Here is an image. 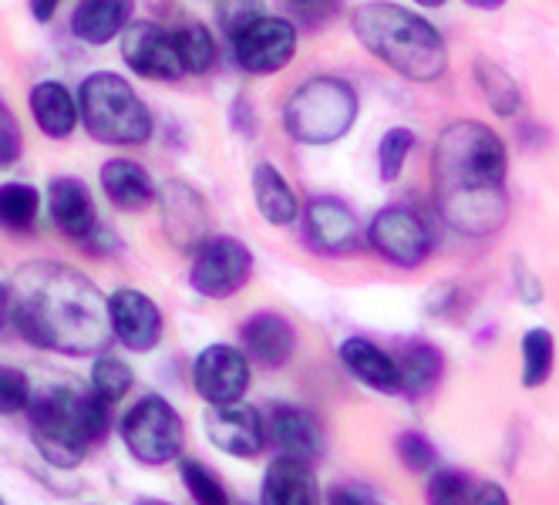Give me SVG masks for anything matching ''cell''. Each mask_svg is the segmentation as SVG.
Returning a JSON list of instances; mask_svg holds the SVG:
<instances>
[{"instance_id":"7dc6e473","label":"cell","mask_w":559,"mask_h":505,"mask_svg":"<svg viewBox=\"0 0 559 505\" xmlns=\"http://www.w3.org/2000/svg\"><path fill=\"white\" fill-rule=\"evenodd\" d=\"M148 505H163V502H148Z\"/></svg>"},{"instance_id":"ba28073f","label":"cell","mask_w":559,"mask_h":505,"mask_svg":"<svg viewBox=\"0 0 559 505\" xmlns=\"http://www.w3.org/2000/svg\"><path fill=\"white\" fill-rule=\"evenodd\" d=\"M253 274V253L233 237H210L192 256L189 284L199 297L226 300L243 290Z\"/></svg>"},{"instance_id":"ffe728a7","label":"cell","mask_w":559,"mask_h":505,"mask_svg":"<svg viewBox=\"0 0 559 505\" xmlns=\"http://www.w3.org/2000/svg\"><path fill=\"white\" fill-rule=\"evenodd\" d=\"M135 0H78V8L71 14V34L82 45L102 48L115 37H122V31L132 24Z\"/></svg>"},{"instance_id":"4dcf8cb0","label":"cell","mask_w":559,"mask_h":505,"mask_svg":"<svg viewBox=\"0 0 559 505\" xmlns=\"http://www.w3.org/2000/svg\"><path fill=\"white\" fill-rule=\"evenodd\" d=\"M132 368L122 361V358H115V354H98L95 358V368H92V395L105 405H115V401H122L129 392H132Z\"/></svg>"},{"instance_id":"1f68e13d","label":"cell","mask_w":559,"mask_h":505,"mask_svg":"<svg viewBox=\"0 0 559 505\" xmlns=\"http://www.w3.org/2000/svg\"><path fill=\"white\" fill-rule=\"evenodd\" d=\"M179 476H182V485H186V492L192 495V502H195V505H229V498H226V489H223L219 476H216L213 469H206L203 461L182 458Z\"/></svg>"},{"instance_id":"2e32d148","label":"cell","mask_w":559,"mask_h":505,"mask_svg":"<svg viewBox=\"0 0 559 505\" xmlns=\"http://www.w3.org/2000/svg\"><path fill=\"white\" fill-rule=\"evenodd\" d=\"M266 442L280 452V458H294V461H317L324 455V429L310 411L294 408V405H280L270 414Z\"/></svg>"},{"instance_id":"603a6c76","label":"cell","mask_w":559,"mask_h":505,"mask_svg":"<svg viewBox=\"0 0 559 505\" xmlns=\"http://www.w3.org/2000/svg\"><path fill=\"white\" fill-rule=\"evenodd\" d=\"M102 189L108 203L122 213H139L155 200V182L148 169L132 159H108L102 166Z\"/></svg>"},{"instance_id":"f546056e","label":"cell","mask_w":559,"mask_h":505,"mask_svg":"<svg viewBox=\"0 0 559 505\" xmlns=\"http://www.w3.org/2000/svg\"><path fill=\"white\" fill-rule=\"evenodd\" d=\"M37 206L41 196L27 182H4L0 185V226H8L14 232H24L37 219Z\"/></svg>"},{"instance_id":"8992f818","label":"cell","mask_w":559,"mask_h":505,"mask_svg":"<svg viewBox=\"0 0 559 505\" xmlns=\"http://www.w3.org/2000/svg\"><path fill=\"white\" fill-rule=\"evenodd\" d=\"M357 122V92L341 82V77H310L304 82L287 108H284V125L294 142L300 145H331L350 132Z\"/></svg>"},{"instance_id":"74e56055","label":"cell","mask_w":559,"mask_h":505,"mask_svg":"<svg viewBox=\"0 0 559 505\" xmlns=\"http://www.w3.org/2000/svg\"><path fill=\"white\" fill-rule=\"evenodd\" d=\"M21 159V125L14 111L0 101V169H8Z\"/></svg>"},{"instance_id":"cb8c5ba5","label":"cell","mask_w":559,"mask_h":505,"mask_svg":"<svg viewBox=\"0 0 559 505\" xmlns=\"http://www.w3.org/2000/svg\"><path fill=\"white\" fill-rule=\"evenodd\" d=\"M31 115L48 139H68L78 129V98L61 82H37L31 88Z\"/></svg>"},{"instance_id":"f1b7e54d","label":"cell","mask_w":559,"mask_h":505,"mask_svg":"<svg viewBox=\"0 0 559 505\" xmlns=\"http://www.w3.org/2000/svg\"><path fill=\"white\" fill-rule=\"evenodd\" d=\"M556 364V337L546 327H533L523 337V387H543Z\"/></svg>"},{"instance_id":"ee69618b","label":"cell","mask_w":559,"mask_h":505,"mask_svg":"<svg viewBox=\"0 0 559 505\" xmlns=\"http://www.w3.org/2000/svg\"><path fill=\"white\" fill-rule=\"evenodd\" d=\"M4 317H8V287L0 284V327H4Z\"/></svg>"},{"instance_id":"5bb4252c","label":"cell","mask_w":559,"mask_h":505,"mask_svg":"<svg viewBox=\"0 0 559 505\" xmlns=\"http://www.w3.org/2000/svg\"><path fill=\"white\" fill-rule=\"evenodd\" d=\"M206 438L213 448L233 455V458H253L266 445V429L257 408L250 405H210L206 408Z\"/></svg>"},{"instance_id":"836d02e7","label":"cell","mask_w":559,"mask_h":505,"mask_svg":"<svg viewBox=\"0 0 559 505\" xmlns=\"http://www.w3.org/2000/svg\"><path fill=\"white\" fill-rule=\"evenodd\" d=\"M428 505H468V479L459 469L435 472L428 482Z\"/></svg>"},{"instance_id":"e0dca14e","label":"cell","mask_w":559,"mask_h":505,"mask_svg":"<svg viewBox=\"0 0 559 505\" xmlns=\"http://www.w3.org/2000/svg\"><path fill=\"white\" fill-rule=\"evenodd\" d=\"M304 229L313 250L321 253H350L357 247V216L344 200L317 196L304 209Z\"/></svg>"},{"instance_id":"c3c4849f","label":"cell","mask_w":559,"mask_h":505,"mask_svg":"<svg viewBox=\"0 0 559 505\" xmlns=\"http://www.w3.org/2000/svg\"><path fill=\"white\" fill-rule=\"evenodd\" d=\"M0 505H8V502H4V498H0Z\"/></svg>"},{"instance_id":"7402d4cb","label":"cell","mask_w":559,"mask_h":505,"mask_svg":"<svg viewBox=\"0 0 559 505\" xmlns=\"http://www.w3.org/2000/svg\"><path fill=\"white\" fill-rule=\"evenodd\" d=\"M243 344H247V354L257 364H263V368H284L294 358L297 334H294L287 317L273 314V310H263V314H253L243 324Z\"/></svg>"},{"instance_id":"ab89813d","label":"cell","mask_w":559,"mask_h":505,"mask_svg":"<svg viewBox=\"0 0 559 505\" xmlns=\"http://www.w3.org/2000/svg\"><path fill=\"white\" fill-rule=\"evenodd\" d=\"M468 505H512V502H509V495H506V489L499 482H486V485L475 489Z\"/></svg>"},{"instance_id":"7c38bea8","label":"cell","mask_w":559,"mask_h":505,"mask_svg":"<svg viewBox=\"0 0 559 505\" xmlns=\"http://www.w3.org/2000/svg\"><path fill=\"white\" fill-rule=\"evenodd\" d=\"M122 61L148 82H179L182 77L173 31L152 21H132L122 31Z\"/></svg>"},{"instance_id":"d4e9b609","label":"cell","mask_w":559,"mask_h":505,"mask_svg":"<svg viewBox=\"0 0 559 505\" xmlns=\"http://www.w3.org/2000/svg\"><path fill=\"white\" fill-rule=\"evenodd\" d=\"M253 200H257L260 216L273 226H290L300 216V203L294 196L290 182L273 163H260L253 169Z\"/></svg>"},{"instance_id":"9c48e42d","label":"cell","mask_w":559,"mask_h":505,"mask_svg":"<svg viewBox=\"0 0 559 505\" xmlns=\"http://www.w3.org/2000/svg\"><path fill=\"white\" fill-rule=\"evenodd\" d=\"M297 55V27L284 17H257L243 31L233 34V58L239 71L253 77H266L284 71Z\"/></svg>"},{"instance_id":"b9f144b4","label":"cell","mask_w":559,"mask_h":505,"mask_svg":"<svg viewBox=\"0 0 559 505\" xmlns=\"http://www.w3.org/2000/svg\"><path fill=\"white\" fill-rule=\"evenodd\" d=\"M328 505H368L361 492H354V489H334L328 495Z\"/></svg>"},{"instance_id":"83f0119b","label":"cell","mask_w":559,"mask_h":505,"mask_svg":"<svg viewBox=\"0 0 559 505\" xmlns=\"http://www.w3.org/2000/svg\"><path fill=\"white\" fill-rule=\"evenodd\" d=\"M475 82L478 88H483L489 108L496 115H502V119H509V115L519 111V105H523V95H519V85L509 77V71H502L496 61L489 58H478L475 61Z\"/></svg>"},{"instance_id":"d6986e66","label":"cell","mask_w":559,"mask_h":505,"mask_svg":"<svg viewBox=\"0 0 559 505\" xmlns=\"http://www.w3.org/2000/svg\"><path fill=\"white\" fill-rule=\"evenodd\" d=\"M341 364L350 377H357L365 387L378 395H402V374L388 351L368 337H347L341 344Z\"/></svg>"},{"instance_id":"5b68a950","label":"cell","mask_w":559,"mask_h":505,"mask_svg":"<svg viewBox=\"0 0 559 505\" xmlns=\"http://www.w3.org/2000/svg\"><path fill=\"white\" fill-rule=\"evenodd\" d=\"M78 119L105 145H142L152 139V111L122 74L98 71L78 92Z\"/></svg>"},{"instance_id":"6da1fadb","label":"cell","mask_w":559,"mask_h":505,"mask_svg":"<svg viewBox=\"0 0 559 505\" xmlns=\"http://www.w3.org/2000/svg\"><path fill=\"white\" fill-rule=\"evenodd\" d=\"M8 310L24 340L68 358L102 354L111 344L108 297L74 266L37 260L8 287Z\"/></svg>"},{"instance_id":"e575fe53","label":"cell","mask_w":559,"mask_h":505,"mask_svg":"<svg viewBox=\"0 0 559 505\" xmlns=\"http://www.w3.org/2000/svg\"><path fill=\"white\" fill-rule=\"evenodd\" d=\"M394 448H397V458H402L405 469H412V472H428V469H435V445H431L421 432H405V435H397Z\"/></svg>"},{"instance_id":"277c9868","label":"cell","mask_w":559,"mask_h":505,"mask_svg":"<svg viewBox=\"0 0 559 505\" xmlns=\"http://www.w3.org/2000/svg\"><path fill=\"white\" fill-rule=\"evenodd\" d=\"M31 411V438L51 465L74 469L82 465L88 448L108 432V405L92 392L78 387H48L27 401Z\"/></svg>"},{"instance_id":"ac0fdd59","label":"cell","mask_w":559,"mask_h":505,"mask_svg":"<svg viewBox=\"0 0 559 505\" xmlns=\"http://www.w3.org/2000/svg\"><path fill=\"white\" fill-rule=\"evenodd\" d=\"M48 209L55 226L71 240H88L98 229V213H95V200L82 179L74 176H58L48 185Z\"/></svg>"},{"instance_id":"f35d334b","label":"cell","mask_w":559,"mask_h":505,"mask_svg":"<svg viewBox=\"0 0 559 505\" xmlns=\"http://www.w3.org/2000/svg\"><path fill=\"white\" fill-rule=\"evenodd\" d=\"M515 290H519V297H523L526 303H539L543 300V284L530 274L523 263L515 266Z\"/></svg>"},{"instance_id":"484cf974","label":"cell","mask_w":559,"mask_h":505,"mask_svg":"<svg viewBox=\"0 0 559 505\" xmlns=\"http://www.w3.org/2000/svg\"><path fill=\"white\" fill-rule=\"evenodd\" d=\"M394 364H397V374H402V395L415 401L425 398L438 384V377H442V354H438V347L425 340H412Z\"/></svg>"},{"instance_id":"7bdbcfd3","label":"cell","mask_w":559,"mask_h":505,"mask_svg":"<svg viewBox=\"0 0 559 505\" xmlns=\"http://www.w3.org/2000/svg\"><path fill=\"white\" fill-rule=\"evenodd\" d=\"M468 8H478V11H496V8H502L506 0H465Z\"/></svg>"},{"instance_id":"f6af8a7d","label":"cell","mask_w":559,"mask_h":505,"mask_svg":"<svg viewBox=\"0 0 559 505\" xmlns=\"http://www.w3.org/2000/svg\"><path fill=\"white\" fill-rule=\"evenodd\" d=\"M415 4H421V8H442L445 0H415Z\"/></svg>"},{"instance_id":"60d3db41","label":"cell","mask_w":559,"mask_h":505,"mask_svg":"<svg viewBox=\"0 0 559 505\" xmlns=\"http://www.w3.org/2000/svg\"><path fill=\"white\" fill-rule=\"evenodd\" d=\"M27 4H31V14H34L37 21L48 24V21L55 17V11H58L61 0H27Z\"/></svg>"},{"instance_id":"d590c367","label":"cell","mask_w":559,"mask_h":505,"mask_svg":"<svg viewBox=\"0 0 559 505\" xmlns=\"http://www.w3.org/2000/svg\"><path fill=\"white\" fill-rule=\"evenodd\" d=\"M263 0H216V17L223 24V31L233 37L236 31H243L247 24H253L257 17H263Z\"/></svg>"},{"instance_id":"4316f807","label":"cell","mask_w":559,"mask_h":505,"mask_svg":"<svg viewBox=\"0 0 559 505\" xmlns=\"http://www.w3.org/2000/svg\"><path fill=\"white\" fill-rule=\"evenodd\" d=\"M173 45L182 64V74H206L216 64V41L206 24H182L173 31Z\"/></svg>"},{"instance_id":"8d00e7d4","label":"cell","mask_w":559,"mask_h":505,"mask_svg":"<svg viewBox=\"0 0 559 505\" xmlns=\"http://www.w3.org/2000/svg\"><path fill=\"white\" fill-rule=\"evenodd\" d=\"M31 401V387L27 377L17 368L0 364V414H17Z\"/></svg>"},{"instance_id":"8fae6325","label":"cell","mask_w":559,"mask_h":505,"mask_svg":"<svg viewBox=\"0 0 559 505\" xmlns=\"http://www.w3.org/2000/svg\"><path fill=\"white\" fill-rule=\"evenodd\" d=\"M192 384L203 401L210 405H233L243 401L250 387V361L243 351L229 344H210L199 351L192 364Z\"/></svg>"},{"instance_id":"4fadbf2b","label":"cell","mask_w":559,"mask_h":505,"mask_svg":"<svg viewBox=\"0 0 559 505\" xmlns=\"http://www.w3.org/2000/svg\"><path fill=\"white\" fill-rule=\"evenodd\" d=\"M108 321H111V337L135 354L152 351L163 340V310L142 290L132 287L115 290L108 297Z\"/></svg>"},{"instance_id":"44dd1931","label":"cell","mask_w":559,"mask_h":505,"mask_svg":"<svg viewBox=\"0 0 559 505\" xmlns=\"http://www.w3.org/2000/svg\"><path fill=\"white\" fill-rule=\"evenodd\" d=\"M260 505H321V485H317L310 465L276 458L263 472Z\"/></svg>"},{"instance_id":"30bf717a","label":"cell","mask_w":559,"mask_h":505,"mask_svg":"<svg viewBox=\"0 0 559 505\" xmlns=\"http://www.w3.org/2000/svg\"><path fill=\"white\" fill-rule=\"evenodd\" d=\"M368 243L391 266L415 269L431 253V232H428L425 219L415 209H408V206H388V209H381L371 219Z\"/></svg>"},{"instance_id":"d6a6232c","label":"cell","mask_w":559,"mask_h":505,"mask_svg":"<svg viewBox=\"0 0 559 505\" xmlns=\"http://www.w3.org/2000/svg\"><path fill=\"white\" fill-rule=\"evenodd\" d=\"M415 148V135L408 129H388L378 142V176L381 182H394L402 176L408 155Z\"/></svg>"},{"instance_id":"bcb514c9","label":"cell","mask_w":559,"mask_h":505,"mask_svg":"<svg viewBox=\"0 0 559 505\" xmlns=\"http://www.w3.org/2000/svg\"><path fill=\"white\" fill-rule=\"evenodd\" d=\"M294 4H307V0H294Z\"/></svg>"},{"instance_id":"52a82bcc","label":"cell","mask_w":559,"mask_h":505,"mask_svg":"<svg viewBox=\"0 0 559 505\" xmlns=\"http://www.w3.org/2000/svg\"><path fill=\"white\" fill-rule=\"evenodd\" d=\"M122 442L135 461L155 469V465L179 458L186 442V424L166 398L145 395L122 418Z\"/></svg>"},{"instance_id":"7a4b0ae2","label":"cell","mask_w":559,"mask_h":505,"mask_svg":"<svg viewBox=\"0 0 559 505\" xmlns=\"http://www.w3.org/2000/svg\"><path fill=\"white\" fill-rule=\"evenodd\" d=\"M509 152L483 122H452L431 152V192L442 219L465 237H492L509 216Z\"/></svg>"},{"instance_id":"3957f363","label":"cell","mask_w":559,"mask_h":505,"mask_svg":"<svg viewBox=\"0 0 559 505\" xmlns=\"http://www.w3.org/2000/svg\"><path fill=\"white\" fill-rule=\"evenodd\" d=\"M350 31L368 55L408 82H435L449 68L442 31L402 4H388V0L361 4L350 14Z\"/></svg>"},{"instance_id":"9a60e30c","label":"cell","mask_w":559,"mask_h":505,"mask_svg":"<svg viewBox=\"0 0 559 505\" xmlns=\"http://www.w3.org/2000/svg\"><path fill=\"white\" fill-rule=\"evenodd\" d=\"M163 226H166V237L173 240L176 250L195 253L203 247L213 232H210V209L206 200L199 192L179 179L163 185Z\"/></svg>"}]
</instances>
